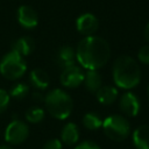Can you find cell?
Masks as SVG:
<instances>
[{"label": "cell", "instance_id": "cell-1", "mask_svg": "<svg viewBox=\"0 0 149 149\" xmlns=\"http://www.w3.org/2000/svg\"><path fill=\"white\" fill-rule=\"evenodd\" d=\"M108 42L99 36H85L77 45L76 59L86 70H99L109 59Z\"/></svg>", "mask_w": 149, "mask_h": 149}, {"label": "cell", "instance_id": "cell-2", "mask_svg": "<svg viewBox=\"0 0 149 149\" xmlns=\"http://www.w3.org/2000/svg\"><path fill=\"white\" fill-rule=\"evenodd\" d=\"M112 76L113 81L118 87L130 90L140 84L141 69L133 57L121 55L113 63Z\"/></svg>", "mask_w": 149, "mask_h": 149}, {"label": "cell", "instance_id": "cell-3", "mask_svg": "<svg viewBox=\"0 0 149 149\" xmlns=\"http://www.w3.org/2000/svg\"><path fill=\"white\" fill-rule=\"evenodd\" d=\"M44 105L48 113L57 120H65L70 116L73 102L68 92L61 88H54L49 91L44 97Z\"/></svg>", "mask_w": 149, "mask_h": 149}, {"label": "cell", "instance_id": "cell-4", "mask_svg": "<svg viewBox=\"0 0 149 149\" xmlns=\"http://www.w3.org/2000/svg\"><path fill=\"white\" fill-rule=\"evenodd\" d=\"M101 128L105 135L115 142L125 141L130 135V123L126 116L120 114H113L104 119Z\"/></svg>", "mask_w": 149, "mask_h": 149}, {"label": "cell", "instance_id": "cell-5", "mask_svg": "<svg viewBox=\"0 0 149 149\" xmlns=\"http://www.w3.org/2000/svg\"><path fill=\"white\" fill-rule=\"evenodd\" d=\"M27 70L26 62L22 56L10 50L0 61V73L8 80H16L21 78Z\"/></svg>", "mask_w": 149, "mask_h": 149}, {"label": "cell", "instance_id": "cell-6", "mask_svg": "<svg viewBox=\"0 0 149 149\" xmlns=\"http://www.w3.org/2000/svg\"><path fill=\"white\" fill-rule=\"evenodd\" d=\"M29 136V127L20 119H13L6 127L5 141L8 144L17 146L23 143Z\"/></svg>", "mask_w": 149, "mask_h": 149}, {"label": "cell", "instance_id": "cell-7", "mask_svg": "<svg viewBox=\"0 0 149 149\" xmlns=\"http://www.w3.org/2000/svg\"><path fill=\"white\" fill-rule=\"evenodd\" d=\"M84 71L81 68L77 66L76 64L63 68L62 73H61V84L65 87L69 88H74L78 87L80 84H83L84 80Z\"/></svg>", "mask_w": 149, "mask_h": 149}, {"label": "cell", "instance_id": "cell-8", "mask_svg": "<svg viewBox=\"0 0 149 149\" xmlns=\"http://www.w3.org/2000/svg\"><path fill=\"white\" fill-rule=\"evenodd\" d=\"M119 108L123 115L133 118L136 116L140 112L141 104L139 98L133 92H126L120 97L119 100Z\"/></svg>", "mask_w": 149, "mask_h": 149}, {"label": "cell", "instance_id": "cell-9", "mask_svg": "<svg viewBox=\"0 0 149 149\" xmlns=\"http://www.w3.org/2000/svg\"><path fill=\"white\" fill-rule=\"evenodd\" d=\"M76 28L81 35L90 36V35H93L98 30L99 21L94 14L84 13L80 16H78V19L76 20Z\"/></svg>", "mask_w": 149, "mask_h": 149}, {"label": "cell", "instance_id": "cell-10", "mask_svg": "<svg viewBox=\"0 0 149 149\" xmlns=\"http://www.w3.org/2000/svg\"><path fill=\"white\" fill-rule=\"evenodd\" d=\"M17 21L22 27L33 29L38 24V15L31 6L23 5L17 9Z\"/></svg>", "mask_w": 149, "mask_h": 149}, {"label": "cell", "instance_id": "cell-11", "mask_svg": "<svg viewBox=\"0 0 149 149\" xmlns=\"http://www.w3.org/2000/svg\"><path fill=\"white\" fill-rule=\"evenodd\" d=\"M132 141L136 149H149V125H141L132 133Z\"/></svg>", "mask_w": 149, "mask_h": 149}, {"label": "cell", "instance_id": "cell-12", "mask_svg": "<svg viewBox=\"0 0 149 149\" xmlns=\"http://www.w3.org/2000/svg\"><path fill=\"white\" fill-rule=\"evenodd\" d=\"M79 140V128L74 122H68L61 130V141L66 146H73Z\"/></svg>", "mask_w": 149, "mask_h": 149}, {"label": "cell", "instance_id": "cell-13", "mask_svg": "<svg viewBox=\"0 0 149 149\" xmlns=\"http://www.w3.org/2000/svg\"><path fill=\"white\" fill-rule=\"evenodd\" d=\"M76 51L69 45H64L58 49L56 54V63L61 68H66L76 63Z\"/></svg>", "mask_w": 149, "mask_h": 149}, {"label": "cell", "instance_id": "cell-14", "mask_svg": "<svg viewBox=\"0 0 149 149\" xmlns=\"http://www.w3.org/2000/svg\"><path fill=\"white\" fill-rule=\"evenodd\" d=\"M83 84L85 85L86 90L91 93H95L102 86V78L98 70H87L84 73Z\"/></svg>", "mask_w": 149, "mask_h": 149}, {"label": "cell", "instance_id": "cell-15", "mask_svg": "<svg viewBox=\"0 0 149 149\" xmlns=\"http://www.w3.org/2000/svg\"><path fill=\"white\" fill-rule=\"evenodd\" d=\"M35 47V42L29 36H22L17 40H15L12 44V50L17 52L21 56H28L33 52Z\"/></svg>", "mask_w": 149, "mask_h": 149}, {"label": "cell", "instance_id": "cell-16", "mask_svg": "<svg viewBox=\"0 0 149 149\" xmlns=\"http://www.w3.org/2000/svg\"><path fill=\"white\" fill-rule=\"evenodd\" d=\"M118 90L116 87L114 86H111V85H102L97 92H95V95H97V99L100 104L102 105H112L116 98H118Z\"/></svg>", "mask_w": 149, "mask_h": 149}, {"label": "cell", "instance_id": "cell-17", "mask_svg": "<svg viewBox=\"0 0 149 149\" xmlns=\"http://www.w3.org/2000/svg\"><path fill=\"white\" fill-rule=\"evenodd\" d=\"M29 80L37 90H45L49 86V74L43 69L36 68L29 74Z\"/></svg>", "mask_w": 149, "mask_h": 149}, {"label": "cell", "instance_id": "cell-18", "mask_svg": "<svg viewBox=\"0 0 149 149\" xmlns=\"http://www.w3.org/2000/svg\"><path fill=\"white\" fill-rule=\"evenodd\" d=\"M81 122H83V126L88 130H97L102 126V119L100 118L99 114L94 112H88L84 114Z\"/></svg>", "mask_w": 149, "mask_h": 149}, {"label": "cell", "instance_id": "cell-19", "mask_svg": "<svg viewBox=\"0 0 149 149\" xmlns=\"http://www.w3.org/2000/svg\"><path fill=\"white\" fill-rule=\"evenodd\" d=\"M24 118L30 123H38L44 119V109L38 106H33L26 111Z\"/></svg>", "mask_w": 149, "mask_h": 149}, {"label": "cell", "instance_id": "cell-20", "mask_svg": "<svg viewBox=\"0 0 149 149\" xmlns=\"http://www.w3.org/2000/svg\"><path fill=\"white\" fill-rule=\"evenodd\" d=\"M29 93V86L24 83H16L9 91V95L16 100H21L26 98Z\"/></svg>", "mask_w": 149, "mask_h": 149}, {"label": "cell", "instance_id": "cell-21", "mask_svg": "<svg viewBox=\"0 0 149 149\" xmlns=\"http://www.w3.org/2000/svg\"><path fill=\"white\" fill-rule=\"evenodd\" d=\"M9 101H10V95L7 91L0 88V114L2 112H5L9 105Z\"/></svg>", "mask_w": 149, "mask_h": 149}, {"label": "cell", "instance_id": "cell-22", "mask_svg": "<svg viewBox=\"0 0 149 149\" xmlns=\"http://www.w3.org/2000/svg\"><path fill=\"white\" fill-rule=\"evenodd\" d=\"M137 58L142 64L149 65V44L140 48V50L137 52Z\"/></svg>", "mask_w": 149, "mask_h": 149}, {"label": "cell", "instance_id": "cell-23", "mask_svg": "<svg viewBox=\"0 0 149 149\" xmlns=\"http://www.w3.org/2000/svg\"><path fill=\"white\" fill-rule=\"evenodd\" d=\"M42 149H63V143L58 139H51L44 143Z\"/></svg>", "mask_w": 149, "mask_h": 149}, {"label": "cell", "instance_id": "cell-24", "mask_svg": "<svg viewBox=\"0 0 149 149\" xmlns=\"http://www.w3.org/2000/svg\"><path fill=\"white\" fill-rule=\"evenodd\" d=\"M73 149H101V148L93 141H84V142L77 144Z\"/></svg>", "mask_w": 149, "mask_h": 149}, {"label": "cell", "instance_id": "cell-25", "mask_svg": "<svg viewBox=\"0 0 149 149\" xmlns=\"http://www.w3.org/2000/svg\"><path fill=\"white\" fill-rule=\"evenodd\" d=\"M144 37H146V40H147V42L149 43V23L146 26V28H144Z\"/></svg>", "mask_w": 149, "mask_h": 149}, {"label": "cell", "instance_id": "cell-26", "mask_svg": "<svg viewBox=\"0 0 149 149\" xmlns=\"http://www.w3.org/2000/svg\"><path fill=\"white\" fill-rule=\"evenodd\" d=\"M0 149H13L10 146H8V144H1L0 146Z\"/></svg>", "mask_w": 149, "mask_h": 149}, {"label": "cell", "instance_id": "cell-27", "mask_svg": "<svg viewBox=\"0 0 149 149\" xmlns=\"http://www.w3.org/2000/svg\"><path fill=\"white\" fill-rule=\"evenodd\" d=\"M147 92H148V98H149V85H148V88H147Z\"/></svg>", "mask_w": 149, "mask_h": 149}]
</instances>
